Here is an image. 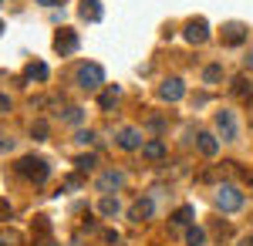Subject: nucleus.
Instances as JSON below:
<instances>
[{
    "mask_svg": "<svg viewBox=\"0 0 253 246\" xmlns=\"http://www.w3.org/2000/svg\"><path fill=\"white\" fill-rule=\"evenodd\" d=\"M14 172H17L20 179H27V182L41 186V182H47V175H51V165H47L41 155H24V159H17Z\"/></svg>",
    "mask_w": 253,
    "mask_h": 246,
    "instance_id": "nucleus-1",
    "label": "nucleus"
},
{
    "mask_svg": "<svg viewBox=\"0 0 253 246\" xmlns=\"http://www.w3.org/2000/svg\"><path fill=\"white\" fill-rule=\"evenodd\" d=\"M75 84H78L81 91H101V88H105V68L95 64V61L78 64V71H75Z\"/></svg>",
    "mask_w": 253,
    "mask_h": 246,
    "instance_id": "nucleus-2",
    "label": "nucleus"
},
{
    "mask_svg": "<svg viewBox=\"0 0 253 246\" xmlns=\"http://www.w3.org/2000/svg\"><path fill=\"white\" fill-rule=\"evenodd\" d=\"M216 209H223V212H236V209H243V192H240V186L223 182V186L216 189Z\"/></svg>",
    "mask_w": 253,
    "mask_h": 246,
    "instance_id": "nucleus-3",
    "label": "nucleus"
},
{
    "mask_svg": "<svg viewBox=\"0 0 253 246\" xmlns=\"http://www.w3.org/2000/svg\"><path fill=\"white\" fill-rule=\"evenodd\" d=\"M182 38L189 41V44H206L210 41V20L206 17H193V20H186V27H182Z\"/></svg>",
    "mask_w": 253,
    "mask_h": 246,
    "instance_id": "nucleus-4",
    "label": "nucleus"
},
{
    "mask_svg": "<svg viewBox=\"0 0 253 246\" xmlns=\"http://www.w3.org/2000/svg\"><path fill=\"white\" fill-rule=\"evenodd\" d=\"M122 186H125V172L122 169H105L101 175H98V182H95V189L101 192V196H115Z\"/></svg>",
    "mask_w": 253,
    "mask_h": 246,
    "instance_id": "nucleus-5",
    "label": "nucleus"
},
{
    "mask_svg": "<svg viewBox=\"0 0 253 246\" xmlns=\"http://www.w3.org/2000/svg\"><path fill=\"white\" fill-rule=\"evenodd\" d=\"M216 135L223 138V142H236V135H240V125H236V115L233 112H216Z\"/></svg>",
    "mask_w": 253,
    "mask_h": 246,
    "instance_id": "nucleus-6",
    "label": "nucleus"
},
{
    "mask_svg": "<svg viewBox=\"0 0 253 246\" xmlns=\"http://www.w3.org/2000/svg\"><path fill=\"white\" fill-rule=\"evenodd\" d=\"M78 47H81V41H78V34H75L71 27H61L58 34H54V51H58L61 57H71Z\"/></svg>",
    "mask_w": 253,
    "mask_h": 246,
    "instance_id": "nucleus-7",
    "label": "nucleus"
},
{
    "mask_svg": "<svg viewBox=\"0 0 253 246\" xmlns=\"http://www.w3.org/2000/svg\"><path fill=\"white\" fill-rule=\"evenodd\" d=\"M159 98H162V101H182V98H186L182 78H166V81L159 84Z\"/></svg>",
    "mask_w": 253,
    "mask_h": 246,
    "instance_id": "nucleus-8",
    "label": "nucleus"
},
{
    "mask_svg": "<svg viewBox=\"0 0 253 246\" xmlns=\"http://www.w3.org/2000/svg\"><path fill=\"white\" fill-rule=\"evenodd\" d=\"M152 212H156V203L149 196H138L135 203L128 206V219L132 223H145V219H152Z\"/></svg>",
    "mask_w": 253,
    "mask_h": 246,
    "instance_id": "nucleus-9",
    "label": "nucleus"
},
{
    "mask_svg": "<svg viewBox=\"0 0 253 246\" xmlns=\"http://www.w3.org/2000/svg\"><path fill=\"white\" fill-rule=\"evenodd\" d=\"M243 41H247V24L230 20V24L223 27V44H226V47H240Z\"/></svg>",
    "mask_w": 253,
    "mask_h": 246,
    "instance_id": "nucleus-10",
    "label": "nucleus"
},
{
    "mask_svg": "<svg viewBox=\"0 0 253 246\" xmlns=\"http://www.w3.org/2000/svg\"><path fill=\"white\" fill-rule=\"evenodd\" d=\"M115 142H118V149H125V152H135V149H142V145H145L138 128H122V132L115 135Z\"/></svg>",
    "mask_w": 253,
    "mask_h": 246,
    "instance_id": "nucleus-11",
    "label": "nucleus"
},
{
    "mask_svg": "<svg viewBox=\"0 0 253 246\" xmlns=\"http://www.w3.org/2000/svg\"><path fill=\"white\" fill-rule=\"evenodd\" d=\"M230 95H233L236 101H253V81L247 75H236L233 84H230Z\"/></svg>",
    "mask_w": 253,
    "mask_h": 246,
    "instance_id": "nucleus-12",
    "label": "nucleus"
},
{
    "mask_svg": "<svg viewBox=\"0 0 253 246\" xmlns=\"http://www.w3.org/2000/svg\"><path fill=\"white\" fill-rule=\"evenodd\" d=\"M78 17H81V20H88V24H98V20L105 17V10H101V0H81Z\"/></svg>",
    "mask_w": 253,
    "mask_h": 246,
    "instance_id": "nucleus-13",
    "label": "nucleus"
},
{
    "mask_svg": "<svg viewBox=\"0 0 253 246\" xmlns=\"http://www.w3.org/2000/svg\"><path fill=\"white\" fill-rule=\"evenodd\" d=\"M196 149L203 152L206 159H213L216 152H219V138H216L213 132H199V135H196Z\"/></svg>",
    "mask_w": 253,
    "mask_h": 246,
    "instance_id": "nucleus-14",
    "label": "nucleus"
},
{
    "mask_svg": "<svg viewBox=\"0 0 253 246\" xmlns=\"http://www.w3.org/2000/svg\"><path fill=\"white\" fill-rule=\"evenodd\" d=\"M24 78H27V81H38V84H44V81L51 78V68H47L44 61H31V64L24 68Z\"/></svg>",
    "mask_w": 253,
    "mask_h": 246,
    "instance_id": "nucleus-15",
    "label": "nucleus"
},
{
    "mask_svg": "<svg viewBox=\"0 0 253 246\" xmlns=\"http://www.w3.org/2000/svg\"><path fill=\"white\" fill-rule=\"evenodd\" d=\"M118 98H122V88H118V84H108V88H101V91H98V105H101V112H112Z\"/></svg>",
    "mask_w": 253,
    "mask_h": 246,
    "instance_id": "nucleus-16",
    "label": "nucleus"
},
{
    "mask_svg": "<svg viewBox=\"0 0 253 246\" xmlns=\"http://www.w3.org/2000/svg\"><path fill=\"white\" fill-rule=\"evenodd\" d=\"M142 155H145L149 162H162V159H166V142H162V138H149V142L142 145Z\"/></svg>",
    "mask_w": 253,
    "mask_h": 246,
    "instance_id": "nucleus-17",
    "label": "nucleus"
},
{
    "mask_svg": "<svg viewBox=\"0 0 253 246\" xmlns=\"http://www.w3.org/2000/svg\"><path fill=\"white\" fill-rule=\"evenodd\" d=\"M193 216H196L193 206H179L172 216H169V223H172V226H179V229H182V226H193Z\"/></svg>",
    "mask_w": 253,
    "mask_h": 246,
    "instance_id": "nucleus-18",
    "label": "nucleus"
},
{
    "mask_svg": "<svg viewBox=\"0 0 253 246\" xmlns=\"http://www.w3.org/2000/svg\"><path fill=\"white\" fill-rule=\"evenodd\" d=\"M118 196H101V199H98V212H101V216H105V219H115L118 216Z\"/></svg>",
    "mask_w": 253,
    "mask_h": 246,
    "instance_id": "nucleus-19",
    "label": "nucleus"
},
{
    "mask_svg": "<svg viewBox=\"0 0 253 246\" xmlns=\"http://www.w3.org/2000/svg\"><path fill=\"white\" fill-rule=\"evenodd\" d=\"M95 165H98V155H95V152H81L78 159H75V169H78V175L95 172Z\"/></svg>",
    "mask_w": 253,
    "mask_h": 246,
    "instance_id": "nucleus-20",
    "label": "nucleus"
},
{
    "mask_svg": "<svg viewBox=\"0 0 253 246\" xmlns=\"http://www.w3.org/2000/svg\"><path fill=\"white\" fill-rule=\"evenodd\" d=\"M186 246H206V229L203 226H186Z\"/></svg>",
    "mask_w": 253,
    "mask_h": 246,
    "instance_id": "nucleus-21",
    "label": "nucleus"
},
{
    "mask_svg": "<svg viewBox=\"0 0 253 246\" xmlns=\"http://www.w3.org/2000/svg\"><path fill=\"white\" fill-rule=\"evenodd\" d=\"M34 236H38V240H51V219H47V216H34Z\"/></svg>",
    "mask_w": 253,
    "mask_h": 246,
    "instance_id": "nucleus-22",
    "label": "nucleus"
},
{
    "mask_svg": "<svg viewBox=\"0 0 253 246\" xmlns=\"http://www.w3.org/2000/svg\"><path fill=\"white\" fill-rule=\"evenodd\" d=\"M203 81L206 84H219L223 81V64H206L203 68Z\"/></svg>",
    "mask_w": 253,
    "mask_h": 246,
    "instance_id": "nucleus-23",
    "label": "nucleus"
},
{
    "mask_svg": "<svg viewBox=\"0 0 253 246\" xmlns=\"http://www.w3.org/2000/svg\"><path fill=\"white\" fill-rule=\"evenodd\" d=\"M47 135H51L47 122H44V118H38V122L31 125V138H34V142H47Z\"/></svg>",
    "mask_w": 253,
    "mask_h": 246,
    "instance_id": "nucleus-24",
    "label": "nucleus"
},
{
    "mask_svg": "<svg viewBox=\"0 0 253 246\" xmlns=\"http://www.w3.org/2000/svg\"><path fill=\"white\" fill-rule=\"evenodd\" d=\"M61 118H64V122H71V125H81V118H84V112H81L78 105H68V108H64V112H58Z\"/></svg>",
    "mask_w": 253,
    "mask_h": 246,
    "instance_id": "nucleus-25",
    "label": "nucleus"
},
{
    "mask_svg": "<svg viewBox=\"0 0 253 246\" xmlns=\"http://www.w3.org/2000/svg\"><path fill=\"white\" fill-rule=\"evenodd\" d=\"M10 212H14L10 199H7V196H0V223H7V219H10Z\"/></svg>",
    "mask_w": 253,
    "mask_h": 246,
    "instance_id": "nucleus-26",
    "label": "nucleus"
},
{
    "mask_svg": "<svg viewBox=\"0 0 253 246\" xmlns=\"http://www.w3.org/2000/svg\"><path fill=\"white\" fill-rule=\"evenodd\" d=\"M75 138H78L81 145H88V149H91V145H95V142H98V135H95V132H78V135H75Z\"/></svg>",
    "mask_w": 253,
    "mask_h": 246,
    "instance_id": "nucleus-27",
    "label": "nucleus"
},
{
    "mask_svg": "<svg viewBox=\"0 0 253 246\" xmlns=\"http://www.w3.org/2000/svg\"><path fill=\"white\" fill-rule=\"evenodd\" d=\"M101 236H105V243H108V246H122V236H118L115 229H105Z\"/></svg>",
    "mask_w": 253,
    "mask_h": 246,
    "instance_id": "nucleus-28",
    "label": "nucleus"
},
{
    "mask_svg": "<svg viewBox=\"0 0 253 246\" xmlns=\"http://www.w3.org/2000/svg\"><path fill=\"white\" fill-rule=\"evenodd\" d=\"M7 243H10V246H17V243H20V236H17V233H14V229L0 236V246H7Z\"/></svg>",
    "mask_w": 253,
    "mask_h": 246,
    "instance_id": "nucleus-29",
    "label": "nucleus"
},
{
    "mask_svg": "<svg viewBox=\"0 0 253 246\" xmlns=\"http://www.w3.org/2000/svg\"><path fill=\"white\" fill-rule=\"evenodd\" d=\"M213 233L219 236V240H226V236H230V223H223V219H219V223L213 226Z\"/></svg>",
    "mask_w": 253,
    "mask_h": 246,
    "instance_id": "nucleus-30",
    "label": "nucleus"
},
{
    "mask_svg": "<svg viewBox=\"0 0 253 246\" xmlns=\"http://www.w3.org/2000/svg\"><path fill=\"white\" fill-rule=\"evenodd\" d=\"M14 149V138L10 135H0V152H10Z\"/></svg>",
    "mask_w": 253,
    "mask_h": 246,
    "instance_id": "nucleus-31",
    "label": "nucleus"
},
{
    "mask_svg": "<svg viewBox=\"0 0 253 246\" xmlns=\"http://www.w3.org/2000/svg\"><path fill=\"white\" fill-rule=\"evenodd\" d=\"M64 186H68V189H81V175H68Z\"/></svg>",
    "mask_w": 253,
    "mask_h": 246,
    "instance_id": "nucleus-32",
    "label": "nucleus"
},
{
    "mask_svg": "<svg viewBox=\"0 0 253 246\" xmlns=\"http://www.w3.org/2000/svg\"><path fill=\"white\" fill-rule=\"evenodd\" d=\"M7 112H10V98L0 95V115H7Z\"/></svg>",
    "mask_w": 253,
    "mask_h": 246,
    "instance_id": "nucleus-33",
    "label": "nucleus"
},
{
    "mask_svg": "<svg viewBox=\"0 0 253 246\" xmlns=\"http://www.w3.org/2000/svg\"><path fill=\"white\" fill-rule=\"evenodd\" d=\"M38 3H41V7H58L61 0H38Z\"/></svg>",
    "mask_w": 253,
    "mask_h": 246,
    "instance_id": "nucleus-34",
    "label": "nucleus"
},
{
    "mask_svg": "<svg viewBox=\"0 0 253 246\" xmlns=\"http://www.w3.org/2000/svg\"><path fill=\"white\" fill-rule=\"evenodd\" d=\"M240 246H253V236H243V240H240Z\"/></svg>",
    "mask_w": 253,
    "mask_h": 246,
    "instance_id": "nucleus-35",
    "label": "nucleus"
},
{
    "mask_svg": "<svg viewBox=\"0 0 253 246\" xmlns=\"http://www.w3.org/2000/svg\"><path fill=\"white\" fill-rule=\"evenodd\" d=\"M38 246H58V243H54V240H41Z\"/></svg>",
    "mask_w": 253,
    "mask_h": 246,
    "instance_id": "nucleus-36",
    "label": "nucleus"
},
{
    "mask_svg": "<svg viewBox=\"0 0 253 246\" xmlns=\"http://www.w3.org/2000/svg\"><path fill=\"white\" fill-rule=\"evenodd\" d=\"M0 34H3V20H0Z\"/></svg>",
    "mask_w": 253,
    "mask_h": 246,
    "instance_id": "nucleus-37",
    "label": "nucleus"
}]
</instances>
